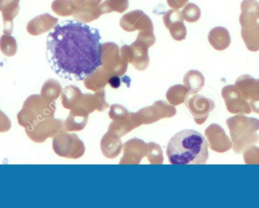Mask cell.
<instances>
[{"instance_id": "6da1fadb", "label": "cell", "mask_w": 259, "mask_h": 208, "mask_svg": "<svg viewBox=\"0 0 259 208\" xmlns=\"http://www.w3.org/2000/svg\"><path fill=\"white\" fill-rule=\"evenodd\" d=\"M47 59L62 78L86 80L103 65L100 30L72 20L59 23L47 36Z\"/></svg>"}, {"instance_id": "7a4b0ae2", "label": "cell", "mask_w": 259, "mask_h": 208, "mask_svg": "<svg viewBox=\"0 0 259 208\" xmlns=\"http://www.w3.org/2000/svg\"><path fill=\"white\" fill-rule=\"evenodd\" d=\"M166 154L171 165H205L208 159V142L196 130H182L170 139Z\"/></svg>"}, {"instance_id": "3957f363", "label": "cell", "mask_w": 259, "mask_h": 208, "mask_svg": "<svg viewBox=\"0 0 259 208\" xmlns=\"http://www.w3.org/2000/svg\"><path fill=\"white\" fill-rule=\"evenodd\" d=\"M47 115H49V107L42 96L31 95L24 101L17 119L18 124L25 128L41 122Z\"/></svg>"}, {"instance_id": "277c9868", "label": "cell", "mask_w": 259, "mask_h": 208, "mask_svg": "<svg viewBox=\"0 0 259 208\" xmlns=\"http://www.w3.org/2000/svg\"><path fill=\"white\" fill-rule=\"evenodd\" d=\"M0 49L5 56L12 57L17 53L16 41L12 36L4 35L0 39Z\"/></svg>"}, {"instance_id": "5b68a950", "label": "cell", "mask_w": 259, "mask_h": 208, "mask_svg": "<svg viewBox=\"0 0 259 208\" xmlns=\"http://www.w3.org/2000/svg\"><path fill=\"white\" fill-rule=\"evenodd\" d=\"M12 122L9 117L0 111V133H6L10 130Z\"/></svg>"}]
</instances>
